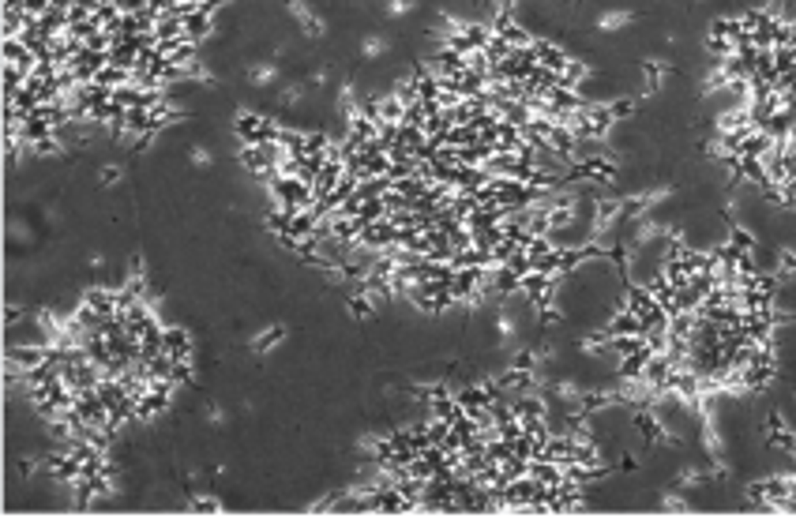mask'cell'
Here are the masks:
<instances>
[{
  "label": "cell",
  "mask_w": 796,
  "mask_h": 518,
  "mask_svg": "<svg viewBox=\"0 0 796 518\" xmlns=\"http://www.w3.org/2000/svg\"><path fill=\"white\" fill-rule=\"evenodd\" d=\"M188 507H192L196 515H218V511H222V499H218V496H192Z\"/></svg>",
  "instance_id": "obj_9"
},
{
  "label": "cell",
  "mask_w": 796,
  "mask_h": 518,
  "mask_svg": "<svg viewBox=\"0 0 796 518\" xmlns=\"http://www.w3.org/2000/svg\"><path fill=\"white\" fill-rule=\"evenodd\" d=\"M556 399L560 402H582V391H579L575 379H560V383H556Z\"/></svg>",
  "instance_id": "obj_14"
},
{
  "label": "cell",
  "mask_w": 796,
  "mask_h": 518,
  "mask_svg": "<svg viewBox=\"0 0 796 518\" xmlns=\"http://www.w3.org/2000/svg\"><path fill=\"white\" fill-rule=\"evenodd\" d=\"M702 477H706V474H702L699 466H683L680 477H677V485L680 488H695V485H702Z\"/></svg>",
  "instance_id": "obj_16"
},
{
  "label": "cell",
  "mask_w": 796,
  "mask_h": 518,
  "mask_svg": "<svg viewBox=\"0 0 796 518\" xmlns=\"http://www.w3.org/2000/svg\"><path fill=\"white\" fill-rule=\"evenodd\" d=\"M327 72H323V68H316V72H312V87H327Z\"/></svg>",
  "instance_id": "obj_22"
},
{
  "label": "cell",
  "mask_w": 796,
  "mask_h": 518,
  "mask_svg": "<svg viewBox=\"0 0 796 518\" xmlns=\"http://www.w3.org/2000/svg\"><path fill=\"white\" fill-rule=\"evenodd\" d=\"M383 53H387V38H383V34H365V38H360V57H365V60H379Z\"/></svg>",
  "instance_id": "obj_8"
},
{
  "label": "cell",
  "mask_w": 796,
  "mask_h": 518,
  "mask_svg": "<svg viewBox=\"0 0 796 518\" xmlns=\"http://www.w3.org/2000/svg\"><path fill=\"white\" fill-rule=\"evenodd\" d=\"M188 162L196 165V169H210V165H215V154H210V147L196 143V147L188 151Z\"/></svg>",
  "instance_id": "obj_13"
},
{
  "label": "cell",
  "mask_w": 796,
  "mask_h": 518,
  "mask_svg": "<svg viewBox=\"0 0 796 518\" xmlns=\"http://www.w3.org/2000/svg\"><path fill=\"white\" fill-rule=\"evenodd\" d=\"M87 263H90V267H101V263H106V256H101V252H90Z\"/></svg>",
  "instance_id": "obj_23"
},
{
  "label": "cell",
  "mask_w": 796,
  "mask_h": 518,
  "mask_svg": "<svg viewBox=\"0 0 796 518\" xmlns=\"http://www.w3.org/2000/svg\"><path fill=\"white\" fill-rule=\"evenodd\" d=\"M354 447L360 451V455H379V451H383V440H379L376 432H360V436L354 440Z\"/></svg>",
  "instance_id": "obj_11"
},
{
  "label": "cell",
  "mask_w": 796,
  "mask_h": 518,
  "mask_svg": "<svg viewBox=\"0 0 796 518\" xmlns=\"http://www.w3.org/2000/svg\"><path fill=\"white\" fill-rule=\"evenodd\" d=\"M162 349L169 353L173 360H192V335L184 327H169L162 335Z\"/></svg>",
  "instance_id": "obj_3"
},
{
  "label": "cell",
  "mask_w": 796,
  "mask_h": 518,
  "mask_svg": "<svg viewBox=\"0 0 796 518\" xmlns=\"http://www.w3.org/2000/svg\"><path fill=\"white\" fill-rule=\"evenodd\" d=\"M237 135H240V143H267V140H274L279 135V124H274L271 117H263V113H248V109H240L237 113Z\"/></svg>",
  "instance_id": "obj_1"
},
{
  "label": "cell",
  "mask_w": 796,
  "mask_h": 518,
  "mask_svg": "<svg viewBox=\"0 0 796 518\" xmlns=\"http://www.w3.org/2000/svg\"><path fill=\"white\" fill-rule=\"evenodd\" d=\"M279 76H282V72H279V64H274V60H256L252 68H248V83H252L256 90L274 87V83H279Z\"/></svg>",
  "instance_id": "obj_6"
},
{
  "label": "cell",
  "mask_w": 796,
  "mask_h": 518,
  "mask_svg": "<svg viewBox=\"0 0 796 518\" xmlns=\"http://www.w3.org/2000/svg\"><path fill=\"white\" fill-rule=\"evenodd\" d=\"M49 8H53V0H23V12L31 15V19H42Z\"/></svg>",
  "instance_id": "obj_20"
},
{
  "label": "cell",
  "mask_w": 796,
  "mask_h": 518,
  "mask_svg": "<svg viewBox=\"0 0 796 518\" xmlns=\"http://www.w3.org/2000/svg\"><path fill=\"white\" fill-rule=\"evenodd\" d=\"M120 177H124V169H120V165H101V169H98L101 188H113V184H120Z\"/></svg>",
  "instance_id": "obj_19"
},
{
  "label": "cell",
  "mask_w": 796,
  "mask_h": 518,
  "mask_svg": "<svg viewBox=\"0 0 796 518\" xmlns=\"http://www.w3.org/2000/svg\"><path fill=\"white\" fill-rule=\"evenodd\" d=\"M496 331H499V338H504V342L515 335V316H511L507 308H499V312H496Z\"/></svg>",
  "instance_id": "obj_18"
},
{
  "label": "cell",
  "mask_w": 796,
  "mask_h": 518,
  "mask_svg": "<svg viewBox=\"0 0 796 518\" xmlns=\"http://www.w3.org/2000/svg\"><path fill=\"white\" fill-rule=\"evenodd\" d=\"M285 12H290V19L297 23L308 38H323V34H327V23L308 8V0H285Z\"/></svg>",
  "instance_id": "obj_2"
},
{
  "label": "cell",
  "mask_w": 796,
  "mask_h": 518,
  "mask_svg": "<svg viewBox=\"0 0 796 518\" xmlns=\"http://www.w3.org/2000/svg\"><path fill=\"white\" fill-rule=\"evenodd\" d=\"M285 342V327L282 323H271L267 331H256V338H252V353L256 357H267V353H274Z\"/></svg>",
  "instance_id": "obj_4"
},
{
  "label": "cell",
  "mask_w": 796,
  "mask_h": 518,
  "mask_svg": "<svg viewBox=\"0 0 796 518\" xmlns=\"http://www.w3.org/2000/svg\"><path fill=\"white\" fill-rule=\"evenodd\" d=\"M665 64H657V60H646V94H654L657 87H661V79H665Z\"/></svg>",
  "instance_id": "obj_12"
},
{
  "label": "cell",
  "mask_w": 796,
  "mask_h": 518,
  "mask_svg": "<svg viewBox=\"0 0 796 518\" xmlns=\"http://www.w3.org/2000/svg\"><path fill=\"white\" fill-rule=\"evenodd\" d=\"M279 101H282L285 109H297L301 101H304V87H301V83H290V87H285L282 94H279Z\"/></svg>",
  "instance_id": "obj_15"
},
{
  "label": "cell",
  "mask_w": 796,
  "mask_h": 518,
  "mask_svg": "<svg viewBox=\"0 0 796 518\" xmlns=\"http://www.w3.org/2000/svg\"><path fill=\"white\" fill-rule=\"evenodd\" d=\"M226 421H229V413L222 410L218 402H210V406H207V424H210V428H222Z\"/></svg>",
  "instance_id": "obj_21"
},
{
  "label": "cell",
  "mask_w": 796,
  "mask_h": 518,
  "mask_svg": "<svg viewBox=\"0 0 796 518\" xmlns=\"http://www.w3.org/2000/svg\"><path fill=\"white\" fill-rule=\"evenodd\" d=\"M383 12H387V19H402V15L413 12V0H387Z\"/></svg>",
  "instance_id": "obj_17"
},
{
  "label": "cell",
  "mask_w": 796,
  "mask_h": 518,
  "mask_svg": "<svg viewBox=\"0 0 796 518\" xmlns=\"http://www.w3.org/2000/svg\"><path fill=\"white\" fill-rule=\"evenodd\" d=\"M661 507H665V511H672V515H688L691 511V503H688V496H683V492H661Z\"/></svg>",
  "instance_id": "obj_10"
},
{
  "label": "cell",
  "mask_w": 796,
  "mask_h": 518,
  "mask_svg": "<svg viewBox=\"0 0 796 518\" xmlns=\"http://www.w3.org/2000/svg\"><path fill=\"white\" fill-rule=\"evenodd\" d=\"M210 31V12H188L184 15V42L199 45Z\"/></svg>",
  "instance_id": "obj_7"
},
{
  "label": "cell",
  "mask_w": 796,
  "mask_h": 518,
  "mask_svg": "<svg viewBox=\"0 0 796 518\" xmlns=\"http://www.w3.org/2000/svg\"><path fill=\"white\" fill-rule=\"evenodd\" d=\"M635 23V12H627V8H608V12L597 15V31L601 34H616V31H627V26Z\"/></svg>",
  "instance_id": "obj_5"
}]
</instances>
